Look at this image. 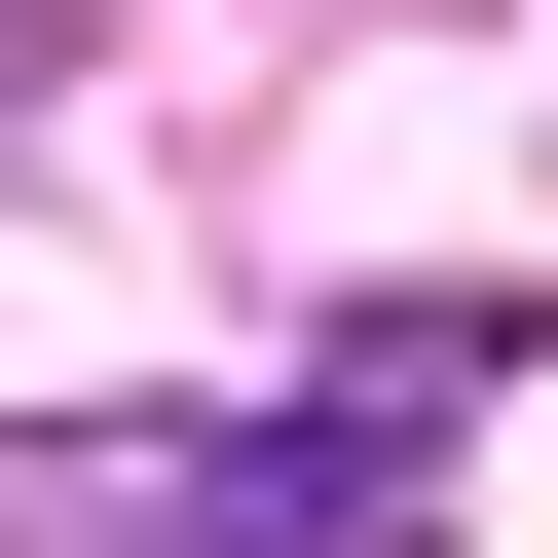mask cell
I'll return each instance as SVG.
<instances>
[{
	"label": "cell",
	"mask_w": 558,
	"mask_h": 558,
	"mask_svg": "<svg viewBox=\"0 0 558 558\" xmlns=\"http://www.w3.org/2000/svg\"><path fill=\"white\" fill-rule=\"evenodd\" d=\"M0 558H373V484H336V410H38L0 447Z\"/></svg>",
	"instance_id": "obj_1"
},
{
	"label": "cell",
	"mask_w": 558,
	"mask_h": 558,
	"mask_svg": "<svg viewBox=\"0 0 558 558\" xmlns=\"http://www.w3.org/2000/svg\"><path fill=\"white\" fill-rule=\"evenodd\" d=\"M0 112H38V0H0Z\"/></svg>",
	"instance_id": "obj_2"
}]
</instances>
